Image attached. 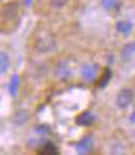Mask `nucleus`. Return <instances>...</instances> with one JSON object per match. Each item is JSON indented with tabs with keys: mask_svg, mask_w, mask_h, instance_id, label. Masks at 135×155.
<instances>
[{
	"mask_svg": "<svg viewBox=\"0 0 135 155\" xmlns=\"http://www.w3.org/2000/svg\"><path fill=\"white\" fill-rule=\"evenodd\" d=\"M9 65H10V59H9V55L6 52H2L0 53V73L5 75L9 69Z\"/></svg>",
	"mask_w": 135,
	"mask_h": 155,
	"instance_id": "11",
	"label": "nucleus"
},
{
	"mask_svg": "<svg viewBox=\"0 0 135 155\" xmlns=\"http://www.w3.org/2000/svg\"><path fill=\"white\" fill-rule=\"evenodd\" d=\"M132 55H135V40L134 42H128L122 48V50H121V59L122 61H128V59H131Z\"/></svg>",
	"mask_w": 135,
	"mask_h": 155,
	"instance_id": "8",
	"label": "nucleus"
},
{
	"mask_svg": "<svg viewBox=\"0 0 135 155\" xmlns=\"http://www.w3.org/2000/svg\"><path fill=\"white\" fill-rule=\"evenodd\" d=\"M25 3H26L28 6H30V3H32V0H25Z\"/></svg>",
	"mask_w": 135,
	"mask_h": 155,
	"instance_id": "20",
	"label": "nucleus"
},
{
	"mask_svg": "<svg viewBox=\"0 0 135 155\" xmlns=\"http://www.w3.org/2000/svg\"><path fill=\"white\" fill-rule=\"evenodd\" d=\"M102 7L105 10H115L119 7V0H102Z\"/></svg>",
	"mask_w": 135,
	"mask_h": 155,
	"instance_id": "13",
	"label": "nucleus"
},
{
	"mask_svg": "<svg viewBox=\"0 0 135 155\" xmlns=\"http://www.w3.org/2000/svg\"><path fill=\"white\" fill-rule=\"evenodd\" d=\"M130 121H131V124H135V111L131 114V116H130Z\"/></svg>",
	"mask_w": 135,
	"mask_h": 155,
	"instance_id": "19",
	"label": "nucleus"
},
{
	"mask_svg": "<svg viewBox=\"0 0 135 155\" xmlns=\"http://www.w3.org/2000/svg\"><path fill=\"white\" fill-rule=\"evenodd\" d=\"M49 3L55 9H62V7H65L69 3V0H49Z\"/></svg>",
	"mask_w": 135,
	"mask_h": 155,
	"instance_id": "16",
	"label": "nucleus"
},
{
	"mask_svg": "<svg viewBox=\"0 0 135 155\" xmlns=\"http://www.w3.org/2000/svg\"><path fill=\"white\" fill-rule=\"evenodd\" d=\"M132 101H134V92H132V89L124 88L117 94L115 104H117V106H118L119 109H127L132 104Z\"/></svg>",
	"mask_w": 135,
	"mask_h": 155,
	"instance_id": "2",
	"label": "nucleus"
},
{
	"mask_svg": "<svg viewBox=\"0 0 135 155\" xmlns=\"http://www.w3.org/2000/svg\"><path fill=\"white\" fill-rule=\"evenodd\" d=\"M19 85H20V79L17 75H13L10 78V82H9V92L12 96H16L17 91H19Z\"/></svg>",
	"mask_w": 135,
	"mask_h": 155,
	"instance_id": "10",
	"label": "nucleus"
},
{
	"mask_svg": "<svg viewBox=\"0 0 135 155\" xmlns=\"http://www.w3.org/2000/svg\"><path fill=\"white\" fill-rule=\"evenodd\" d=\"M56 39L48 30H40L35 36V49L40 53H51L56 49Z\"/></svg>",
	"mask_w": 135,
	"mask_h": 155,
	"instance_id": "1",
	"label": "nucleus"
},
{
	"mask_svg": "<svg viewBox=\"0 0 135 155\" xmlns=\"http://www.w3.org/2000/svg\"><path fill=\"white\" fill-rule=\"evenodd\" d=\"M43 154L45 155H58V150L55 145L52 144H46L45 148H43Z\"/></svg>",
	"mask_w": 135,
	"mask_h": 155,
	"instance_id": "17",
	"label": "nucleus"
},
{
	"mask_svg": "<svg viewBox=\"0 0 135 155\" xmlns=\"http://www.w3.org/2000/svg\"><path fill=\"white\" fill-rule=\"evenodd\" d=\"M94 122H95V116L91 112H84L76 118V124L79 127H91Z\"/></svg>",
	"mask_w": 135,
	"mask_h": 155,
	"instance_id": "7",
	"label": "nucleus"
},
{
	"mask_svg": "<svg viewBox=\"0 0 135 155\" xmlns=\"http://www.w3.org/2000/svg\"><path fill=\"white\" fill-rule=\"evenodd\" d=\"M72 68L69 66V63L66 61H61L59 63L56 65L55 68V75H56L58 79H61V81H66L69 78L72 76Z\"/></svg>",
	"mask_w": 135,
	"mask_h": 155,
	"instance_id": "4",
	"label": "nucleus"
},
{
	"mask_svg": "<svg viewBox=\"0 0 135 155\" xmlns=\"http://www.w3.org/2000/svg\"><path fill=\"white\" fill-rule=\"evenodd\" d=\"M98 71H99V66H98V65L86 63V65H84L82 69H81V75H82V78H84L85 81L92 82V81H95L96 76H98Z\"/></svg>",
	"mask_w": 135,
	"mask_h": 155,
	"instance_id": "5",
	"label": "nucleus"
},
{
	"mask_svg": "<svg viewBox=\"0 0 135 155\" xmlns=\"http://www.w3.org/2000/svg\"><path fill=\"white\" fill-rule=\"evenodd\" d=\"M111 79V71L109 69H107L105 71V73L102 75V78H101V81H99V88H104V86H107V83H108V81Z\"/></svg>",
	"mask_w": 135,
	"mask_h": 155,
	"instance_id": "15",
	"label": "nucleus"
},
{
	"mask_svg": "<svg viewBox=\"0 0 135 155\" xmlns=\"http://www.w3.org/2000/svg\"><path fill=\"white\" fill-rule=\"evenodd\" d=\"M29 118V114L25 111H20L17 112L16 116H15V124H17V125H22V124H25V122L28 121Z\"/></svg>",
	"mask_w": 135,
	"mask_h": 155,
	"instance_id": "14",
	"label": "nucleus"
},
{
	"mask_svg": "<svg viewBox=\"0 0 135 155\" xmlns=\"http://www.w3.org/2000/svg\"><path fill=\"white\" fill-rule=\"evenodd\" d=\"M109 155H127V150H125V147L122 144L115 142L109 150Z\"/></svg>",
	"mask_w": 135,
	"mask_h": 155,
	"instance_id": "12",
	"label": "nucleus"
},
{
	"mask_svg": "<svg viewBox=\"0 0 135 155\" xmlns=\"http://www.w3.org/2000/svg\"><path fill=\"white\" fill-rule=\"evenodd\" d=\"M36 131L39 134H48L49 132V127H46V125H39V127H36Z\"/></svg>",
	"mask_w": 135,
	"mask_h": 155,
	"instance_id": "18",
	"label": "nucleus"
},
{
	"mask_svg": "<svg viewBox=\"0 0 135 155\" xmlns=\"http://www.w3.org/2000/svg\"><path fill=\"white\" fill-rule=\"evenodd\" d=\"M17 16H19V6H17L16 2H9V3H6L3 6V9H2V20H3V23L12 22Z\"/></svg>",
	"mask_w": 135,
	"mask_h": 155,
	"instance_id": "3",
	"label": "nucleus"
},
{
	"mask_svg": "<svg viewBox=\"0 0 135 155\" xmlns=\"http://www.w3.org/2000/svg\"><path fill=\"white\" fill-rule=\"evenodd\" d=\"M94 148V138L88 135V137H85L79 141L78 144H76V152L79 155H88L92 151Z\"/></svg>",
	"mask_w": 135,
	"mask_h": 155,
	"instance_id": "6",
	"label": "nucleus"
},
{
	"mask_svg": "<svg viewBox=\"0 0 135 155\" xmlns=\"http://www.w3.org/2000/svg\"><path fill=\"white\" fill-rule=\"evenodd\" d=\"M117 30H118L121 35L128 36V35H131V32H132V23L128 22V20H119V22L117 23Z\"/></svg>",
	"mask_w": 135,
	"mask_h": 155,
	"instance_id": "9",
	"label": "nucleus"
}]
</instances>
